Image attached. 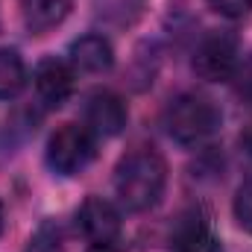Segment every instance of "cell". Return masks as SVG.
Returning a JSON list of instances; mask_svg holds the SVG:
<instances>
[{"mask_svg": "<svg viewBox=\"0 0 252 252\" xmlns=\"http://www.w3.org/2000/svg\"><path fill=\"white\" fill-rule=\"evenodd\" d=\"M0 235H3V202H0Z\"/></svg>", "mask_w": 252, "mask_h": 252, "instance_id": "18", "label": "cell"}, {"mask_svg": "<svg viewBox=\"0 0 252 252\" xmlns=\"http://www.w3.org/2000/svg\"><path fill=\"white\" fill-rule=\"evenodd\" d=\"M76 226L88 244H118L121 241V211L103 196H85L76 211Z\"/></svg>", "mask_w": 252, "mask_h": 252, "instance_id": "5", "label": "cell"}, {"mask_svg": "<svg viewBox=\"0 0 252 252\" xmlns=\"http://www.w3.org/2000/svg\"><path fill=\"white\" fill-rule=\"evenodd\" d=\"M223 126L220 106L205 94H182L167 109V132L179 144H202Z\"/></svg>", "mask_w": 252, "mask_h": 252, "instance_id": "2", "label": "cell"}, {"mask_svg": "<svg viewBox=\"0 0 252 252\" xmlns=\"http://www.w3.org/2000/svg\"><path fill=\"white\" fill-rule=\"evenodd\" d=\"M67 62L73 70H82V73H106L115 64V50L106 35L88 32V35H79L70 41Z\"/></svg>", "mask_w": 252, "mask_h": 252, "instance_id": "9", "label": "cell"}, {"mask_svg": "<svg viewBox=\"0 0 252 252\" xmlns=\"http://www.w3.org/2000/svg\"><path fill=\"white\" fill-rule=\"evenodd\" d=\"M232 85H235V94H238L241 100L252 103V53L247 59L238 62V70H235V76H232Z\"/></svg>", "mask_w": 252, "mask_h": 252, "instance_id": "14", "label": "cell"}, {"mask_svg": "<svg viewBox=\"0 0 252 252\" xmlns=\"http://www.w3.org/2000/svg\"><path fill=\"white\" fill-rule=\"evenodd\" d=\"M129 112L126 103L115 91H94L85 103V126L97 135V138H115L124 132Z\"/></svg>", "mask_w": 252, "mask_h": 252, "instance_id": "7", "label": "cell"}, {"mask_svg": "<svg viewBox=\"0 0 252 252\" xmlns=\"http://www.w3.org/2000/svg\"><path fill=\"white\" fill-rule=\"evenodd\" d=\"M167 188V161L153 147L126 153L115 167V193L126 211L144 214L156 208Z\"/></svg>", "mask_w": 252, "mask_h": 252, "instance_id": "1", "label": "cell"}, {"mask_svg": "<svg viewBox=\"0 0 252 252\" xmlns=\"http://www.w3.org/2000/svg\"><path fill=\"white\" fill-rule=\"evenodd\" d=\"M232 208H235L238 226L252 235V179L238 188V193H235V205H232Z\"/></svg>", "mask_w": 252, "mask_h": 252, "instance_id": "13", "label": "cell"}, {"mask_svg": "<svg viewBox=\"0 0 252 252\" xmlns=\"http://www.w3.org/2000/svg\"><path fill=\"white\" fill-rule=\"evenodd\" d=\"M27 85V64L15 47H0V100H12Z\"/></svg>", "mask_w": 252, "mask_h": 252, "instance_id": "11", "label": "cell"}, {"mask_svg": "<svg viewBox=\"0 0 252 252\" xmlns=\"http://www.w3.org/2000/svg\"><path fill=\"white\" fill-rule=\"evenodd\" d=\"M241 147H244V153L252 158V126L244 132V135H241Z\"/></svg>", "mask_w": 252, "mask_h": 252, "instance_id": "17", "label": "cell"}, {"mask_svg": "<svg viewBox=\"0 0 252 252\" xmlns=\"http://www.w3.org/2000/svg\"><path fill=\"white\" fill-rule=\"evenodd\" d=\"M94 132L82 124H62L47 141V164L59 176L82 173L94 158Z\"/></svg>", "mask_w": 252, "mask_h": 252, "instance_id": "3", "label": "cell"}, {"mask_svg": "<svg viewBox=\"0 0 252 252\" xmlns=\"http://www.w3.org/2000/svg\"><path fill=\"white\" fill-rule=\"evenodd\" d=\"M147 0H100V15L118 27H129L141 18Z\"/></svg>", "mask_w": 252, "mask_h": 252, "instance_id": "12", "label": "cell"}, {"mask_svg": "<svg viewBox=\"0 0 252 252\" xmlns=\"http://www.w3.org/2000/svg\"><path fill=\"white\" fill-rule=\"evenodd\" d=\"M241 62L238 35L229 30L208 32L193 50V73L205 82H232Z\"/></svg>", "mask_w": 252, "mask_h": 252, "instance_id": "4", "label": "cell"}, {"mask_svg": "<svg viewBox=\"0 0 252 252\" xmlns=\"http://www.w3.org/2000/svg\"><path fill=\"white\" fill-rule=\"evenodd\" d=\"M73 0H27L24 3V24L32 35H44L59 27L70 15Z\"/></svg>", "mask_w": 252, "mask_h": 252, "instance_id": "10", "label": "cell"}, {"mask_svg": "<svg viewBox=\"0 0 252 252\" xmlns=\"http://www.w3.org/2000/svg\"><path fill=\"white\" fill-rule=\"evenodd\" d=\"M73 67L67 59L59 56H44L41 62L35 64L32 70V82H35V91L41 97L44 106L50 109H59L64 100L73 94Z\"/></svg>", "mask_w": 252, "mask_h": 252, "instance_id": "6", "label": "cell"}, {"mask_svg": "<svg viewBox=\"0 0 252 252\" xmlns=\"http://www.w3.org/2000/svg\"><path fill=\"white\" fill-rule=\"evenodd\" d=\"M167 252H226V250H223V241L211 232L208 220L199 211H190L176 223Z\"/></svg>", "mask_w": 252, "mask_h": 252, "instance_id": "8", "label": "cell"}, {"mask_svg": "<svg viewBox=\"0 0 252 252\" xmlns=\"http://www.w3.org/2000/svg\"><path fill=\"white\" fill-rule=\"evenodd\" d=\"M208 6L223 18H244L252 12V0H208Z\"/></svg>", "mask_w": 252, "mask_h": 252, "instance_id": "15", "label": "cell"}, {"mask_svg": "<svg viewBox=\"0 0 252 252\" xmlns=\"http://www.w3.org/2000/svg\"><path fill=\"white\" fill-rule=\"evenodd\" d=\"M85 252H118V244H88Z\"/></svg>", "mask_w": 252, "mask_h": 252, "instance_id": "16", "label": "cell"}]
</instances>
